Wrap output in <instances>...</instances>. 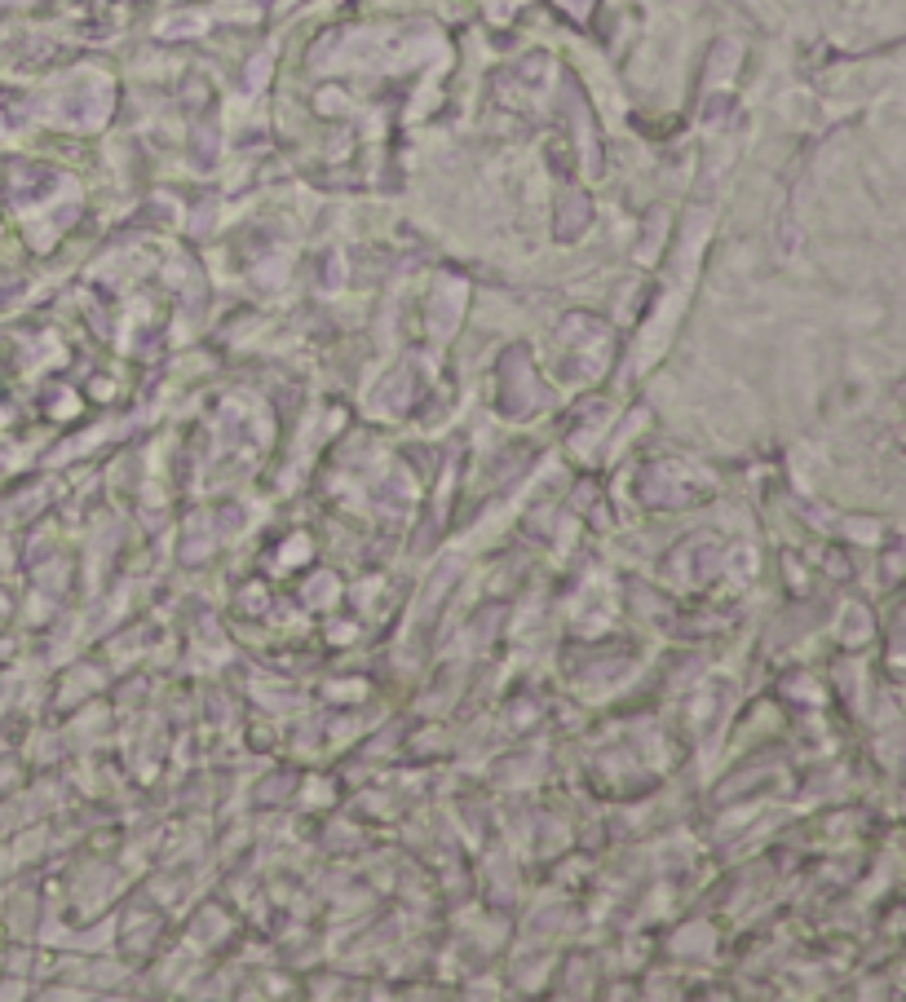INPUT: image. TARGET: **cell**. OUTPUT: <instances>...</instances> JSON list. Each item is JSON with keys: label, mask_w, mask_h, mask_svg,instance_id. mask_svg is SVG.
I'll return each instance as SVG.
<instances>
[{"label": "cell", "mask_w": 906, "mask_h": 1002, "mask_svg": "<svg viewBox=\"0 0 906 1002\" xmlns=\"http://www.w3.org/2000/svg\"><path fill=\"white\" fill-rule=\"evenodd\" d=\"M200 27H204V18H196V14H186V18H168V23H164V31H168V36H177V31H200Z\"/></svg>", "instance_id": "1"}, {"label": "cell", "mask_w": 906, "mask_h": 1002, "mask_svg": "<svg viewBox=\"0 0 906 1002\" xmlns=\"http://www.w3.org/2000/svg\"><path fill=\"white\" fill-rule=\"evenodd\" d=\"M562 5H566V10H575V14H579V10H584V0H562Z\"/></svg>", "instance_id": "2"}]
</instances>
